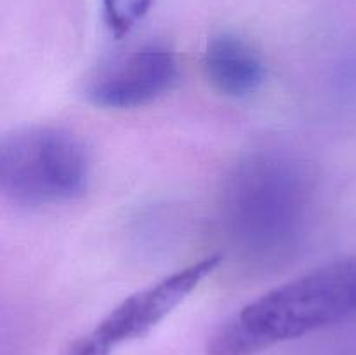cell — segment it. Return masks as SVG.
Returning a JSON list of instances; mask_svg holds the SVG:
<instances>
[{"mask_svg": "<svg viewBox=\"0 0 356 355\" xmlns=\"http://www.w3.org/2000/svg\"><path fill=\"white\" fill-rule=\"evenodd\" d=\"M315 176L299 157L278 148L240 157L219 190V221L233 249L270 265L301 247L315 205Z\"/></svg>", "mask_w": 356, "mask_h": 355, "instance_id": "1", "label": "cell"}, {"mask_svg": "<svg viewBox=\"0 0 356 355\" xmlns=\"http://www.w3.org/2000/svg\"><path fill=\"white\" fill-rule=\"evenodd\" d=\"M356 313V256L330 261L285 282L226 320L207 355H257Z\"/></svg>", "mask_w": 356, "mask_h": 355, "instance_id": "2", "label": "cell"}, {"mask_svg": "<svg viewBox=\"0 0 356 355\" xmlns=\"http://www.w3.org/2000/svg\"><path fill=\"white\" fill-rule=\"evenodd\" d=\"M89 178V152L68 129L26 125L0 141V191L13 204L42 207L73 200Z\"/></svg>", "mask_w": 356, "mask_h": 355, "instance_id": "3", "label": "cell"}, {"mask_svg": "<svg viewBox=\"0 0 356 355\" xmlns=\"http://www.w3.org/2000/svg\"><path fill=\"white\" fill-rule=\"evenodd\" d=\"M219 263L221 256L211 254L131 294L89 333L73 341L66 355H111L122 345L146 336L193 294Z\"/></svg>", "mask_w": 356, "mask_h": 355, "instance_id": "4", "label": "cell"}, {"mask_svg": "<svg viewBox=\"0 0 356 355\" xmlns=\"http://www.w3.org/2000/svg\"><path fill=\"white\" fill-rule=\"evenodd\" d=\"M177 79V59L165 45L148 44L101 65L86 82L92 104L113 110L145 106L163 96Z\"/></svg>", "mask_w": 356, "mask_h": 355, "instance_id": "5", "label": "cell"}, {"mask_svg": "<svg viewBox=\"0 0 356 355\" xmlns=\"http://www.w3.org/2000/svg\"><path fill=\"white\" fill-rule=\"evenodd\" d=\"M204 72L219 94L235 100L256 94L266 79L263 56L235 33H219L211 38L204 52Z\"/></svg>", "mask_w": 356, "mask_h": 355, "instance_id": "6", "label": "cell"}, {"mask_svg": "<svg viewBox=\"0 0 356 355\" xmlns=\"http://www.w3.org/2000/svg\"><path fill=\"white\" fill-rule=\"evenodd\" d=\"M153 0H103L108 28L115 37L127 35L152 7Z\"/></svg>", "mask_w": 356, "mask_h": 355, "instance_id": "7", "label": "cell"}]
</instances>
